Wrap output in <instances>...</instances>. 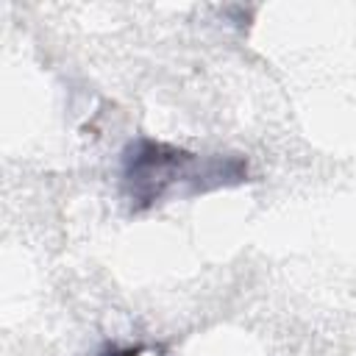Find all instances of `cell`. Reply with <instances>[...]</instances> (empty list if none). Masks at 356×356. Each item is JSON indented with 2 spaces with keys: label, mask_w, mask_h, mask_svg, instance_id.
Segmentation results:
<instances>
[{
  "label": "cell",
  "mask_w": 356,
  "mask_h": 356,
  "mask_svg": "<svg viewBox=\"0 0 356 356\" xmlns=\"http://www.w3.org/2000/svg\"><path fill=\"white\" fill-rule=\"evenodd\" d=\"M142 348H125V350H114V356H139Z\"/></svg>",
  "instance_id": "7a4b0ae2"
},
{
  "label": "cell",
  "mask_w": 356,
  "mask_h": 356,
  "mask_svg": "<svg viewBox=\"0 0 356 356\" xmlns=\"http://www.w3.org/2000/svg\"><path fill=\"white\" fill-rule=\"evenodd\" d=\"M248 167L242 159H206L161 145L153 139H139L125 153V192L134 209L159 203L175 184H189V192L214 189L228 181H242Z\"/></svg>",
  "instance_id": "6da1fadb"
}]
</instances>
